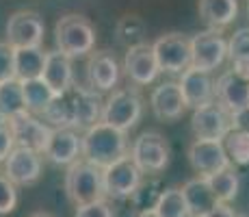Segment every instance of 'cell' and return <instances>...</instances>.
<instances>
[{
  "label": "cell",
  "instance_id": "1",
  "mask_svg": "<svg viewBox=\"0 0 249 217\" xmlns=\"http://www.w3.org/2000/svg\"><path fill=\"white\" fill-rule=\"evenodd\" d=\"M128 148V135L126 130H119L107 122H98L83 135V158L98 167H108L111 163L126 157Z\"/></svg>",
  "mask_w": 249,
  "mask_h": 217
},
{
  "label": "cell",
  "instance_id": "2",
  "mask_svg": "<svg viewBox=\"0 0 249 217\" xmlns=\"http://www.w3.org/2000/svg\"><path fill=\"white\" fill-rule=\"evenodd\" d=\"M65 194L76 206L104 200L107 191H104L102 167L93 165L85 158H78L76 163H71L68 167V174H65Z\"/></svg>",
  "mask_w": 249,
  "mask_h": 217
},
{
  "label": "cell",
  "instance_id": "3",
  "mask_svg": "<svg viewBox=\"0 0 249 217\" xmlns=\"http://www.w3.org/2000/svg\"><path fill=\"white\" fill-rule=\"evenodd\" d=\"M54 41L56 50L68 55L70 59L83 57L87 52H93L95 46V28L85 16H70L59 18L54 24Z\"/></svg>",
  "mask_w": 249,
  "mask_h": 217
},
{
  "label": "cell",
  "instance_id": "4",
  "mask_svg": "<svg viewBox=\"0 0 249 217\" xmlns=\"http://www.w3.org/2000/svg\"><path fill=\"white\" fill-rule=\"evenodd\" d=\"M143 115V96L135 87L115 89L111 98L104 102L102 122L111 124L119 130H130L139 124Z\"/></svg>",
  "mask_w": 249,
  "mask_h": 217
},
{
  "label": "cell",
  "instance_id": "5",
  "mask_svg": "<svg viewBox=\"0 0 249 217\" xmlns=\"http://www.w3.org/2000/svg\"><path fill=\"white\" fill-rule=\"evenodd\" d=\"M236 126H238L236 118H234L219 100H213V102L204 104V107L193 109L191 128H193L195 139H214V141H223L226 135Z\"/></svg>",
  "mask_w": 249,
  "mask_h": 217
},
{
  "label": "cell",
  "instance_id": "6",
  "mask_svg": "<svg viewBox=\"0 0 249 217\" xmlns=\"http://www.w3.org/2000/svg\"><path fill=\"white\" fill-rule=\"evenodd\" d=\"M130 157L143 174H159L169 165V141L156 130H145L132 141Z\"/></svg>",
  "mask_w": 249,
  "mask_h": 217
},
{
  "label": "cell",
  "instance_id": "7",
  "mask_svg": "<svg viewBox=\"0 0 249 217\" xmlns=\"http://www.w3.org/2000/svg\"><path fill=\"white\" fill-rule=\"evenodd\" d=\"M102 174H104V191H107L108 197H115V200L135 196L143 182V172L139 170V165L132 161L130 154H126L119 161L104 167Z\"/></svg>",
  "mask_w": 249,
  "mask_h": 217
},
{
  "label": "cell",
  "instance_id": "8",
  "mask_svg": "<svg viewBox=\"0 0 249 217\" xmlns=\"http://www.w3.org/2000/svg\"><path fill=\"white\" fill-rule=\"evenodd\" d=\"M154 55L159 61L160 72L169 74H182L193 65V50H191V39H186L182 33H167L159 37L154 43Z\"/></svg>",
  "mask_w": 249,
  "mask_h": 217
},
{
  "label": "cell",
  "instance_id": "9",
  "mask_svg": "<svg viewBox=\"0 0 249 217\" xmlns=\"http://www.w3.org/2000/svg\"><path fill=\"white\" fill-rule=\"evenodd\" d=\"M214 94L217 100L226 107L234 118L249 111V76L241 70L232 67L226 70L214 80Z\"/></svg>",
  "mask_w": 249,
  "mask_h": 217
},
{
  "label": "cell",
  "instance_id": "10",
  "mask_svg": "<svg viewBox=\"0 0 249 217\" xmlns=\"http://www.w3.org/2000/svg\"><path fill=\"white\" fill-rule=\"evenodd\" d=\"M191 50H193V67L213 72L228 59V39L221 31L208 28L191 39Z\"/></svg>",
  "mask_w": 249,
  "mask_h": 217
},
{
  "label": "cell",
  "instance_id": "11",
  "mask_svg": "<svg viewBox=\"0 0 249 217\" xmlns=\"http://www.w3.org/2000/svg\"><path fill=\"white\" fill-rule=\"evenodd\" d=\"M189 163L197 176H213L217 172H223L228 167H232V161H230L226 148H223V141H214V139H195L189 146Z\"/></svg>",
  "mask_w": 249,
  "mask_h": 217
},
{
  "label": "cell",
  "instance_id": "12",
  "mask_svg": "<svg viewBox=\"0 0 249 217\" xmlns=\"http://www.w3.org/2000/svg\"><path fill=\"white\" fill-rule=\"evenodd\" d=\"M41 170H44V154L31 148L16 146L4 161V172L18 187L35 185L41 178Z\"/></svg>",
  "mask_w": 249,
  "mask_h": 217
},
{
  "label": "cell",
  "instance_id": "13",
  "mask_svg": "<svg viewBox=\"0 0 249 217\" xmlns=\"http://www.w3.org/2000/svg\"><path fill=\"white\" fill-rule=\"evenodd\" d=\"M124 72L139 87L154 83L160 74V67H159V61H156L152 43L143 41L128 48L126 57H124Z\"/></svg>",
  "mask_w": 249,
  "mask_h": 217
},
{
  "label": "cell",
  "instance_id": "14",
  "mask_svg": "<svg viewBox=\"0 0 249 217\" xmlns=\"http://www.w3.org/2000/svg\"><path fill=\"white\" fill-rule=\"evenodd\" d=\"M7 122L13 130L16 146L31 148V150L44 154L48 141H50V135H52L50 124L41 122L39 118H35V115L28 113V111H24V113L16 115V118L7 119Z\"/></svg>",
  "mask_w": 249,
  "mask_h": 217
},
{
  "label": "cell",
  "instance_id": "15",
  "mask_svg": "<svg viewBox=\"0 0 249 217\" xmlns=\"http://www.w3.org/2000/svg\"><path fill=\"white\" fill-rule=\"evenodd\" d=\"M44 33V20L35 11H18L7 20V41L13 48L41 46Z\"/></svg>",
  "mask_w": 249,
  "mask_h": 217
},
{
  "label": "cell",
  "instance_id": "16",
  "mask_svg": "<svg viewBox=\"0 0 249 217\" xmlns=\"http://www.w3.org/2000/svg\"><path fill=\"white\" fill-rule=\"evenodd\" d=\"M83 157V135L76 133V128H52L50 141H48L44 158L54 165H71Z\"/></svg>",
  "mask_w": 249,
  "mask_h": 217
},
{
  "label": "cell",
  "instance_id": "17",
  "mask_svg": "<svg viewBox=\"0 0 249 217\" xmlns=\"http://www.w3.org/2000/svg\"><path fill=\"white\" fill-rule=\"evenodd\" d=\"M180 89H182V96H184V102L189 109H199L204 104L217 100L213 72L197 70L193 65L180 74Z\"/></svg>",
  "mask_w": 249,
  "mask_h": 217
},
{
  "label": "cell",
  "instance_id": "18",
  "mask_svg": "<svg viewBox=\"0 0 249 217\" xmlns=\"http://www.w3.org/2000/svg\"><path fill=\"white\" fill-rule=\"evenodd\" d=\"M150 107L152 113L160 119V122H176L184 115V111L189 109L184 102V96H182L180 83L174 80H167L160 83L159 87H154L150 94Z\"/></svg>",
  "mask_w": 249,
  "mask_h": 217
},
{
  "label": "cell",
  "instance_id": "19",
  "mask_svg": "<svg viewBox=\"0 0 249 217\" xmlns=\"http://www.w3.org/2000/svg\"><path fill=\"white\" fill-rule=\"evenodd\" d=\"M71 94V102H74V119H76V128H91L93 124L102 122V96L100 91H95V87H78L71 85L70 87Z\"/></svg>",
  "mask_w": 249,
  "mask_h": 217
},
{
  "label": "cell",
  "instance_id": "20",
  "mask_svg": "<svg viewBox=\"0 0 249 217\" xmlns=\"http://www.w3.org/2000/svg\"><path fill=\"white\" fill-rule=\"evenodd\" d=\"M87 76L89 85L98 91H108L119 83V63L113 52L108 50H95L91 52L87 61Z\"/></svg>",
  "mask_w": 249,
  "mask_h": 217
},
{
  "label": "cell",
  "instance_id": "21",
  "mask_svg": "<svg viewBox=\"0 0 249 217\" xmlns=\"http://www.w3.org/2000/svg\"><path fill=\"white\" fill-rule=\"evenodd\" d=\"M41 79L50 85L56 96L65 94L74 85V72H71V59L61 50H50L46 55V65L41 72Z\"/></svg>",
  "mask_w": 249,
  "mask_h": 217
},
{
  "label": "cell",
  "instance_id": "22",
  "mask_svg": "<svg viewBox=\"0 0 249 217\" xmlns=\"http://www.w3.org/2000/svg\"><path fill=\"white\" fill-rule=\"evenodd\" d=\"M182 194H184L191 217H206L219 202L204 176H195L191 180H186L182 185Z\"/></svg>",
  "mask_w": 249,
  "mask_h": 217
},
{
  "label": "cell",
  "instance_id": "23",
  "mask_svg": "<svg viewBox=\"0 0 249 217\" xmlns=\"http://www.w3.org/2000/svg\"><path fill=\"white\" fill-rule=\"evenodd\" d=\"M199 18L221 31L238 18V0H199Z\"/></svg>",
  "mask_w": 249,
  "mask_h": 217
},
{
  "label": "cell",
  "instance_id": "24",
  "mask_svg": "<svg viewBox=\"0 0 249 217\" xmlns=\"http://www.w3.org/2000/svg\"><path fill=\"white\" fill-rule=\"evenodd\" d=\"M46 55L48 52L41 50V46L16 48V79H39L46 65Z\"/></svg>",
  "mask_w": 249,
  "mask_h": 217
},
{
  "label": "cell",
  "instance_id": "25",
  "mask_svg": "<svg viewBox=\"0 0 249 217\" xmlns=\"http://www.w3.org/2000/svg\"><path fill=\"white\" fill-rule=\"evenodd\" d=\"M26 111L24 89L20 79H9L0 83V118L11 119Z\"/></svg>",
  "mask_w": 249,
  "mask_h": 217
},
{
  "label": "cell",
  "instance_id": "26",
  "mask_svg": "<svg viewBox=\"0 0 249 217\" xmlns=\"http://www.w3.org/2000/svg\"><path fill=\"white\" fill-rule=\"evenodd\" d=\"M22 89H24V100H26V111L28 113H37V115L44 113L56 96L41 76L39 79L22 80Z\"/></svg>",
  "mask_w": 249,
  "mask_h": 217
},
{
  "label": "cell",
  "instance_id": "27",
  "mask_svg": "<svg viewBox=\"0 0 249 217\" xmlns=\"http://www.w3.org/2000/svg\"><path fill=\"white\" fill-rule=\"evenodd\" d=\"M46 124H50L52 128H76V119H74V102H71V94L70 89L61 96H54V100L50 102L44 113Z\"/></svg>",
  "mask_w": 249,
  "mask_h": 217
},
{
  "label": "cell",
  "instance_id": "28",
  "mask_svg": "<svg viewBox=\"0 0 249 217\" xmlns=\"http://www.w3.org/2000/svg\"><path fill=\"white\" fill-rule=\"evenodd\" d=\"M154 209L160 217H191L184 194H182V189H178V187H169V189L160 191L156 196Z\"/></svg>",
  "mask_w": 249,
  "mask_h": 217
},
{
  "label": "cell",
  "instance_id": "29",
  "mask_svg": "<svg viewBox=\"0 0 249 217\" xmlns=\"http://www.w3.org/2000/svg\"><path fill=\"white\" fill-rule=\"evenodd\" d=\"M223 148L234 165H249V128H232L223 139Z\"/></svg>",
  "mask_w": 249,
  "mask_h": 217
},
{
  "label": "cell",
  "instance_id": "30",
  "mask_svg": "<svg viewBox=\"0 0 249 217\" xmlns=\"http://www.w3.org/2000/svg\"><path fill=\"white\" fill-rule=\"evenodd\" d=\"M206 180H208L210 189H213V194L217 196L219 202H228L230 204V202L238 196V174L234 172L232 167L213 174V176H208Z\"/></svg>",
  "mask_w": 249,
  "mask_h": 217
},
{
  "label": "cell",
  "instance_id": "31",
  "mask_svg": "<svg viewBox=\"0 0 249 217\" xmlns=\"http://www.w3.org/2000/svg\"><path fill=\"white\" fill-rule=\"evenodd\" d=\"M117 35H119V41H124L128 48L143 43L145 24H143V20L139 16H126L117 22Z\"/></svg>",
  "mask_w": 249,
  "mask_h": 217
},
{
  "label": "cell",
  "instance_id": "32",
  "mask_svg": "<svg viewBox=\"0 0 249 217\" xmlns=\"http://www.w3.org/2000/svg\"><path fill=\"white\" fill-rule=\"evenodd\" d=\"M228 59L234 67L249 63V26L238 28L228 41Z\"/></svg>",
  "mask_w": 249,
  "mask_h": 217
},
{
  "label": "cell",
  "instance_id": "33",
  "mask_svg": "<svg viewBox=\"0 0 249 217\" xmlns=\"http://www.w3.org/2000/svg\"><path fill=\"white\" fill-rule=\"evenodd\" d=\"M16 182L0 170V215H9L18 206V189Z\"/></svg>",
  "mask_w": 249,
  "mask_h": 217
},
{
  "label": "cell",
  "instance_id": "34",
  "mask_svg": "<svg viewBox=\"0 0 249 217\" xmlns=\"http://www.w3.org/2000/svg\"><path fill=\"white\" fill-rule=\"evenodd\" d=\"M16 79V48L9 41H0V83Z\"/></svg>",
  "mask_w": 249,
  "mask_h": 217
},
{
  "label": "cell",
  "instance_id": "35",
  "mask_svg": "<svg viewBox=\"0 0 249 217\" xmlns=\"http://www.w3.org/2000/svg\"><path fill=\"white\" fill-rule=\"evenodd\" d=\"M74 217H115V215L107 200H95V202H89V204L76 206Z\"/></svg>",
  "mask_w": 249,
  "mask_h": 217
},
{
  "label": "cell",
  "instance_id": "36",
  "mask_svg": "<svg viewBox=\"0 0 249 217\" xmlns=\"http://www.w3.org/2000/svg\"><path fill=\"white\" fill-rule=\"evenodd\" d=\"M16 148V139H13V130L9 126L7 119L0 118V163L7 161V157Z\"/></svg>",
  "mask_w": 249,
  "mask_h": 217
},
{
  "label": "cell",
  "instance_id": "37",
  "mask_svg": "<svg viewBox=\"0 0 249 217\" xmlns=\"http://www.w3.org/2000/svg\"><path fill=\"white\" fill-rule=\"evenodd\" d=\"M206 217H236V215H234V211L230 209L228 202H217V206H214Z\"/></svg>",
  "mask_w": 249,
  "mask_h": 217
},
{
  "label": "cell",
  "instance_id": "38",
  "mask_svg": "<svg viewBox=\"0 0 249 217\" xmlns=\"http://www.w3.org/2000/svg\"><path fill=\"white\" fill-rule=\"evenodd\" d=\"M137 217H160V215L156 213V209H154V206H152V209H143V211H141V213H139Z\"/></svg>",
  "mask_w": 249,
  "mask_h": 217
},
{
  "label": "cell",
  "instance_id": "39",
  "mask_svg": "<svg viewBox=\"0 0 249 217\" xmlns=\"http://www.w3.org/2000/svg\"><path fill=\"white\" fill-rule=\"evenodd\" d=\"M236 70H241L243 74H247L249 76V63H245V65H241V67H236Z\"/></svg>",
  "mask_w": 249,
  "mask_h": 217
},
{
  "label": "cell",
  "instance_id": "40",
  "mask_svg": "<svg viewBox=\"0 0 249 217\" xmlns=\"http://www.w3.org/2000/svg\"><path fill=\"white\" fill-rule=\"evenodd\" d=\"M31 217H54V215H50V213H33Z\"/></svg>",
  "mask_w": 249,
  "mask_h": 217
},
{
  "label": "cell",
  "instance_id": "41",
  "mask_svg": "<svg viewBox=\"0 0 249 217\" xmlns=\"http://www.w3.org/2000/svg\"><path fill=\"white\" fill-rule=\"evenodd\" d=\"M247 16H249V4H247Z\"/></svg>",
  "mask_w": 249,
  "mask_h": 217
}]
</instances>
